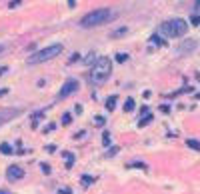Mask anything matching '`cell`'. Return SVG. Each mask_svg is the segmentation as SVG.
<instances>
[{
  "instance_id": "6da1fadb",
  "label": "cell",
  "mask_w": 200,
  "mask_h": 194,
  "mask_svg": "<svg viewBox=\"0 0 200 194\" xmlns=\"http://www.w3.org/2000/svg\"><path fill=\"white\" fill-rule=\"evenodd\" d=\"M112 72V60L108 56H100L96 58L94 66H92V72H90V80L94 84H102L104 80H108Z\"/></svg>"
},
{
  "instance_id": "7a4b0ae2",
  "label": "cell",
  "mask_w": 200,
  "mask_h": 194,
  "mask_svg": "<svg viewBox=\"0 0 200 194\" xmlns=\"http://www.w3.org/2000/svg\"><path fill=\"white\" fill-rule=\"evenodd\" d=\"M188 30V22L182 18H172V20H164L160 24V34L166 38H180L186 34Z\"/></svg>"
},
{
  "instance_id": "3957f363",
  "label": "cell",
  "mask_w": 200,
  "mask_h": 194,
  "mask_svg": "<svg viewBox=\"0 0 200 194\" xmlns=\"http://www.w3.org/2000/svg\"><path fill=\"white\" fill-rule=\"evenodd\" d=\"M112 16H114V10H110V8H98L94 12H88L80 20V26L82 28H94V26H100V24H106Z\"/></svg>"
},
{
  "instance_id": "277c9868",
  "label": "cell",
  "mask_w": 200,
  "mask_h": 194,
  "mask_svg": "<svg viewBox=\"0 0 200 194\" xmlns=\"http://www.w3.org/2000/svg\"><path fill=\"white\" fill-rule=\"evenodd\" d=\"M60 52H62V44L46 46V48H42V50H38V52H34V54H30V56H28V64H40V62H48V60L56 58Z\"/></svg>"
},
{
  "instance_id": "5b68a950",
  "label": "cell",
  "mask_w": 200,
  "mask_h": 194,
  "mask_svg": "<svg viewBox=\"0 0 200 194\" xmlns=\"http://www.w3.org/2000/svg\"><path fill=\"white\" fill-rule=\"evenodd\" d=\"M78 90V80L74 78H68L64 84H62V88L58 90V98H66V96H70L72 92Z\"/></svg>"
},
{
  "instance_id": "8992f818",
  "label": "cell",
  "mask_w": 200,
  "mask_h": 194,
  "mask_svg": "<svg viewBox=\"0 0 200 194\" xmlns=\"http://www.w3.org/2000/svg\"><path fill=\"white\" fill-rule=\"evenodd\" d=\"M6 174H8V178H10V180H20V178L24 176V170L20 168V166L12 164V166H8V170H6Z\"/></svg>"
},
{
  "instance_id": "52a82bcc",
  "label": "cell",
  "mask_w": 200,
  "mask_h": 194,
  "mask_svg": "<svg viewBox=\"0 0 200 194\" xmlns=\"http://www.w3.org/2000/svg\"><path fill=\"white\" fill-rule=\"evenodd\" d=\"M196 46H198V42H196V40H184L182 44L178 46V52L186 54V52H192V50H194Z\"/></svg>"
},
{
  "instance_id": "ba28073f",
  "label": "cell",
  "mask_w": 200,
  "mask_h": 194,
  "mask_svg": "<svg viewBox=\"0 0 200 194\" xmlns=\"http://www.w3.org/2000/svg\"><path fill=\"white\" fill-rule=\"evenodd\" d=\"M18 112H20V110H0V126L4 124L8 118H12L14 114H18Z\"/></svg>"
},
{
  "instance_id": "9c48e42d",
  "label": "cell",
  "mask_w": 200,
  "mask_h": 194,
  "mask_svg": "<svg viewBox=\"0 0 200 194\" xmlns=\"http://www.w3.org/2000/svg\"><path fill=\"white\" fill-rule=\"evenodd\" d=\"M0 152H2V154H12L14 150H12V146L8 142H2V144H0Z\"/></svg>"
},
{
  "instance_id": "30bf717a",
  "label": "cell",
  "mask_w": 200,
  "mask_h": 194,
  "mask_svg": "<svg viewBox=\"0 0 200 194\" xmlns=\"http://www.w3.org/2000/svg\"><path fill=\"white\" fill-rule=\"evenodd\" d=\"M134 106H136V102H134L132 98H128V100L124 102V112H132V110H134Z\"/></svg>"
},
{
  "instance_id": "8fae6325",
  "label": "cell",
  "mask_w": 200,
  "mask_h": 194,
  "mask_svg": "<svg viewBox=\"0 0 200 194\" xmlns=\"http://www.w3.org/2000/svg\"><path fill=\"white\" fill-rule=\"evenodd\" d=\"M62 156L66 158V166L70 168V166L74 164V154H72V152H62Z\"/></svg>"
},
{
  "instance_id": "7c38bea8",
  "label": "cell",
  "mask_w": 200,
  "mask_h": 194,
  "mask_svg": "<svg viewBox=\"0 0 200 194\" xmlns=\"http://www.w3.org/2000/svg\"><path fill=\"white\" fill-rule=\"evenodd\" d=\"M186 144H188L192 150H200V142H198V140H194V138H188V140H186Z\"/></svg>"
},
{
  "instance_id": "4fadbf2b",
  "label": "cell",
  "mask_w": 200,
  "mask_h": 194,
  "mask_svg": "<svg viewBox=\"0 0 200 194\" xmlns=\"http://www.w3.org/2000/svg\"><path fill=\"white\" fill-rule=\"evenodd\" d=\"M116 100H118L116 96H110V98L106 100V108H108V110H114V106H116Z\"/></svg>"
},
{
  "instance_id": "5bb4252c",
  "label": "cell",
  "mask_w": 200,
  "mask_h": 194,
  "mask_svg": "<svg viewBox=\"0 0 200 194\" xmlns=\"http://www.w3.org/2000/svg\"><path fill=\"white\" fill-rule=\"evenodd\" d=\"M148 122H152V114H146L142 120H138V126H146Z\"/></svg>"
},
{
  "instance_id": "9a60e30c",
  "label": "cell",
  "mask_w": 200,
  "mask_h": 194,
  "mask_svg": "<svg viewBox=\"0 0 200 194\" xmlns=\"http://www.w3.org/2000/svg\"><path fill=\"white\" fill-rule=\"evenodd\" d=\"M92 182H94L92 176H82V184H84V186H88V184H92Z\"/></svg>"
},
{
  "instance_id": "2e32d148",
  "label": "cell",
  "mask_w": 200,
  "mask_h": 194,
  "mask_svg": "<svg viewBox=\"0 0 200 194\" xmlns=\"http://www.w3.org/2000/svg\"><path fill=\"white\" fill-rule=\"evenodd\" d=\"M190 22H192V26H200V16H192Z\"/></svg>"
},
{
  "instance_id": "e0dca14e",
  "label": "cell",
  "mask_w": 200,
  "mask_h": 194,
  "mask_svg": "<svg viewBox=\"0 0 200 194\" xmlns=\"http://www.w3.org/2000/svg\"><path fill=\"white\" fill-rule=\"evenodd\" d=\"M70 120H72V116H70V114H64V116H62V124H70Z\"/></svg>"
},
{
  "instance_id": "ac0fdd59",
  "label": "cell",
  "mask_w": 200,
  "mask_h": 194,
  "mask_svg": "<svg viewBox=\"0 0 200 194\" xmlns=\"http://www.w3.org/2000/svg\"><path fill=\"white\" fill-rule=\"evenodd\" d=\"M102 140H104V144L108 146V144H110V134H108V132H104V136H102Z\"/></svg>"
},
{
  "instance_id": "d6986e66",
  "label": "cell",
  "mask_w": 200,
  "mask_h": 194,
  "mask_svg": "<svg viewBox=\"0 0 200 194\" xmlns=\"http://www.w3.org/2000/svg\"><path fill=\"white\" fill-rule=\"evenodd\" d=\"M116 60H118V62H124V60H128V56H126V54H118Z\"/></svg>"
},
{
  "instance_id": "ffe728a7",
  "label": "cell",
  "mask_w": 200,
  "mask_h": 194,
  "mask_svg": "<svg viewBox=\"0 0 200 194\" xmlns=\"http://www.w3.org/2000/svg\"><path fill=\"white\" fill-rule=\"evenodd\" d=\"M58 194H72V190H70V188H60Z\"/></svg>"
},
{
  "instance_id": "44dd1931",
  "label": "cell",
  "mask_w": 200,
  "mask_h": 194,
  "mask_svg": "<svg viewBox=\"0 0 200 194\" xmlns=\"http://www.w3.org/2000/svg\"><path fill=\"white\" fill-rule=\"evenodd\" d=\"M42 170H44L46 174H48V172H50V166H48V164H42Z\"/></svg>"
},
{
  "instance_id": "7402d4cb",
  "label": "cell",
  "mask_w": 200,
  "mask_h": 194,
  "mask_svg": "<svg viewBox=\"0 0 200 194\" xmlns=\"http://www.w3.org/2000/svg\"><path fill=\"white\" fill-rule=\"evenodd\" d=\"M194 4H196V8L200 10V0H194Z\"/></svg>"
},
{
  "instance_id": "603a6c76",
  "label": "cell",
  "mask_w": 200,
  "mask_h": 194,
  "mask_svg": "<svg viewBox=\"0 0 200 194\" xmlns=\"http://www.w3.org/2000/svg\"><path fill=\"white\" fill-rule=\"evenodd\" d=\"M0 194H8V192H0Z\"/></svg>"
}]
</instances>
